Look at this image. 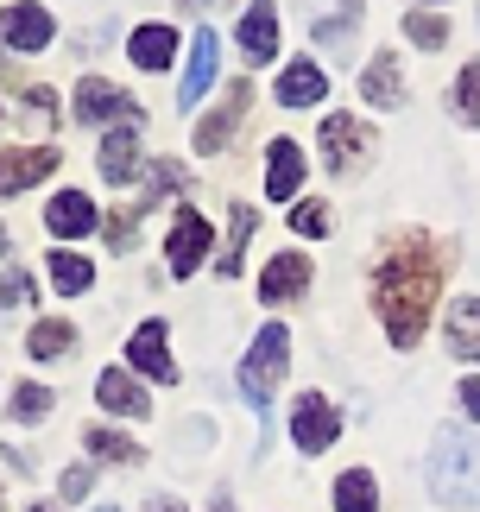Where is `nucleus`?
Masks as SVG:
<instances>
[{
	"label": "nucleus",
	"instance_id": "nucleus-1",
	"mask_svg": "<svg viewBox=\"0 0 480 512\" xmlns=\"http://www.w3.org/2000/svg\"><path fill=\"white\" fill-rule=\"evenodd\" d=\"M436 291H443V253L424 228H405L373 260V317L386 323L392 348H417L430 329Z\"/></svg>",
	"mask_w": 480,
	"mask_h": 512
},
{
	"label": "nucleus",
	"instance_id": "nucleus-2",
	"mask_svg": "<svg viewBox=\"0 0 480 512\" xmlns=\"http://www.w3.org/2000/svg\"><path fill=\"white\" fill-rule=\"evenodd\" d=\"M430 500L449 512H474L480 506V430H443L430 443Z\"/></svg>",
	"mask_w": 480,
	"mask_h": 512
},
{
	"label": "nucleus",
	"instance_id": "nucleus-3",
	"mask_svg": "<svg viewBox=\"0 0 480 512\" xmlns=\"http://www.w3.org/2000/svg\"><path fill=\"white\" fill-rule=\"evenodd\" d=\"M285 367H291V329H285V323H266V329L253 336L247 361H240V392H247L253 411H266V405L278 399V380H285Z\"/></svg>",
	"mask_w": 480,
	"mask_h": 512
},
{
	"label": "nucleus",
	"instance_id": "nucleus-4",
	"mask_svg": "<svg viewBox=\"0 0 480 512\" xmlns=\"http://www.w3.org/2000/svg\"><path fill=\"white\" fill-rule=\"evenodd\" d=\"M316 146H323V165L335 177H354L373 165L379 152V133L360 121V114H323V127H316Z\"/></svg>",
	"mask_w": 480,
	"mask_h": 512
},
{
	"label": "nucleus",
	"instance_id": "nucleus-5",
	"mask_svg": "<svg viewBox=\"0 0 480 512\" xmlns=\"http://www.w3.org/2000/svg\"><path fill=\"white\" fill-rule=\"evenodd\" d=\"M76 121H83V127H108V121L139 127L146 114H139V102L127 89H114L108 76H83V83H76Z\"/></svg>",
	"mask_w": 480,
	"mask_h": 512
},
{
	"label": "nucleus",
	"instance_id": "nucleus-6",
	"mask_svg": "<svg viewBox=\"0 0 480 512\" xmlns=\"http://www.w3.org/2000/svg\"><path fill=\"white\" fill-rule=\"evenodd\" d=\"M335 437H342V411H335L323 392H297V405H291V443L304 449V456H323V449H335Z\"/></svg>",
	"mask_w": 480,
	"mask_h": 512
},
{
	"label": "nucleus",
	"instance_id": "nucleus-7",
	"mask_svg": "<svg viewBox=\"0 0 480 512\" xmlns=\"http://www.w3.org/2000/svg\"><path fill=\"white\" fill-rule=\"evenodd\" d=\"M209 222L196 209H177V222H171V241H165V266H171V279H190L196 266H203V253H209Z\"/></svg>",
	"mask_w": 480,
	"mask_h": 512
},
{
	"label": "nucleus",
	"instance_id": "nucleus-8",
	"mask_svg": "<svg viewBox=\"0 0 480 512\" xmlns=\"http://www.w3.org/2000/svg\"><path fill=\"white\" fill-rule=\"evenodd\" d=\"M360 95H367L373 108H405L411 102V83H405L398 51H373L367 57V70H360Z\"/></svg>",
	"mask_w": 480,
	"mask_h": 512
},
{
	"label": "nucleus",
	"instance_id": "nucleus-9",
	"mask_svg": "<svg viewBox=\"0 0 480 512\" xmlns=\"http://www.w3.org/2000/svg\"><path fill=\"white\" fill-rule=\"evenodd\" d=\"M165 336H171V323H139L127 336V367L146 373V380H177V361H171Z\"/></svg>",
	"mask_w": 480,
	"mask_h": 512
},
{
	"label": "nucleus",
	"instance_id": "nucleus-10",
	"mask_svg": "<svg viewBox=\"0 0 480 512\" xmlns=\"http://www.w3.org/2000/svg\"><path fill=\"white\" fill-rule=\"evenodd\" d=\"M310 279H316V272H310L304 253H272L266 272H259V298H266V304H291V298L310 291Z\"/></svg>",
	"mask_w": 480,
	"mask_h": 512
},
{
	"label": "nucleus",
	"instance_id": "nucleus-11",
	"mask_svg": "<svg viewBox=\"0 0 480 512\" xmlns=\"http://www.w3.org/2000/svg\"><path fill=\"white\" fill-rule=\"evenodd\" d=\"M0 45L7 51H45L51 45V13L32 7V0H13V7L0 13Z\"/></svg>",
	"mask_w": 480,
	"mask_h": 512
},
{
	"label": "nucleus",
	"instance_id": "nucleus-12",
	"mask_svg": "<svg viewBox=\"0 0 480 512\" xmlns=\"http://www.w3.org/2000/svg\"><path fill=\"white\" fill-rule=\"evenodd\" d=\"M272 95H278V108H316V102L329 95V76H323V64H316V57H291Z\"/></svg>",
	"mask_w": 480,
	"mask_h": 512
},
{
	"label": "nucleus",
	"instance_id": "nucleus-13",
	"mask_svg": "<svg viewBox=\"0 0 480 512\" xmlns=\"http://www.w3.org/2000/svg\"><path fill=\"white\" fill-rule=\"evenodd\" d=\"M304 146H297V140H272L266 146V196H272V203H291V196L297 190H304Z\"/></svg>",
	"mask_w": 480,
	"mask_h": 512
},
{
	"label": "nucleus",
	"instance_id": "nucleus-14",
	"mask_svg": "<svg viewBox=\"0 0 480 512\" xmlns=\"http://www.w3.org/2000/svg\"><path fill=\"white\" fill-rule=\"evenodd\" d=\"M102 222V215H95V203L83 190H57L51 203H45V228L57 234V241H83V234Z\"/></svg>",
	"mask_w": 480,
	"mask_h": 512
},
{
	"label": "nucleus",
	"instance_id": "nucleus-15",
	"mask_svg": "<svg viewBox=\"0 0 480 512\" xmlns=\"http://www.w3.org/2000/svg\"><path fill=\"white\" fill-rule=\"evenodd\" d=\"M240 51H247V64H272L278 57V7L272 0H253L240 13Z\"/></svg>",
	"mask_w": 480,
	"mask_h": 512
},
{
	"label": "nucleus",
	"instance_id": "nucleus-16",
	"mask_svg": "<svg viewBox=\"0 0 480 512\" xmlns=\"http://www.w3.org/2000/svg\"><path fill=\"white\" fill-rule=\"evenodd\" d=\"M57 171V152L51 146H19V152H0V196H19L26 184Z\"/></svg>",
	"mask_w": 480,
	"mask_h": 512
},
{
	"label": "nucleus",
	"instance_id": "nucleus-17",
	"mask_svg": "<svg viewBox=\"0 0 480 512\" xmlns=\"http://www.w3.org/2000/svg\"><path fill=\"white\" fill-rule=\"evenodd\" d=\"M215 64H222V45H215V32H196L190 45V70H184V89H177V108H196L215 83Z\"/></svg>",
	"mask_w": 480,
	"mask_h": 512
},
{
	"label": "nucleus",
	"instance_id": "nucleus-18",
	"mask_svg": "<svg viewBox=\"0 0 480 512\" xmlns=\"http://www.w3.org/2000/svg\"><path fill=\"white\" fill-rule=\"evenodd\" d=\"M247 102H253V89H247V83H234V89H228V102L215 108L203 127H196V152H222V146L234 140V127H240V114H247Z\"/></svg>",
	"mask_w": 480,
	"mask_h": 512
},
{
	"label": "nucleus",
	"instance_id": "nucleus-19",
	"mask_svg": "<svg viewBox=\"0 0 480 512\" xmlns=\"http://www.w3.org/2000/svg\"><path fill=\"white\" fill-rule=\"evenodd\" d=\"M443 342L455 361H480V298H455L443 317Z\"/></svg>",
	"mask_w": 480,
	"mask_h": 512
},
{
	"label": "nucleus",
	"instance_id": "nucleus-20",
	"mask_svg": "<svg viewBox=\"0 0 480 512\" xmlns=\"http://www.w3.org/2000/svg\"><path fill=\"white\" fill-rule=\"evenodd\" d=\"M95 399H102L108 411H120V418H146V411H152L146 386H139V380H133L127 367H108L102 380H95Z\"/></svg>",
	"mask_w": 480,
	"mask_h": 512
},
{
	"label": "nucleus",
	"instance_id": "nucleus-21",
	"mask_svg": "<svg viewBox=\"0 0 480 512\" xmlns=\"http://www.w3.org/2000/svg\"><path fill=\"white\" fill-rule=\"evenodd\" d=\"M133 165H139V127H114L108 140H102V177L120 190L133 177Z\"/></svg>",
	"mask_w": 480,
	"mask_h": 512
},
{
	"label": "nucleus",
	"instance_id": "nucleus-22",
	"mask_svg": "<svg viewBox=\"0 0 480 512\" xmlns=\"http://www.w3.org/2000/svg\"><path fill=\"white\" fill-rule=\"evenodd\" d=\"M127 51H133L139 70H165L171 57H177V26H139Z\"/></svg>",
	"mask_w": 480,
	"mask_h": 512
},
{
	"label": "nucleus",
	"instance_id": "nucleus-23",
	"mask_svg": "<svg viewBox=\"0 0 480 512\" xmlns=\"http://www.w3.org/2000/svg\"><path fill=\"white\" fill-rule=\"evenodd\" d=\"M335 512H379V481L367 475V468L335 475Z\"/></svg>",
	"mask_w": 480,
	"mask_h": 512
},
{
	"label": "nucleus",
	"instance_id": "nucleus-24",
	"mask_svg": "<svg viewBox=\"0 0 480 512\" xmlns=\"http://www.w3.org/2000/svg\"><path fill=\"white\" fill-rule=\"evenodd\" d=\"M253 203H234V215H228V253L222 260H215V272H222V279H240V253H247V241H253Z\"/></svg>",
	"mask_w": 480,
	"mask_h": 512
},
{
	"label": "nucleus",
	"instance_id": "nucleus-25",
	"mask_svg": "<svg viewBox=\"0 0 480 512\" xmlns=\"http://www.w3.org/2000/svg\"><path fill=\"white\" fill-rule=\"evenodd\" d=\"M360 13H367V0H342L329 19H316V45L323 51H348V38H354V26H360Z\"/></svg>",
	"mask_w": 480,
	"mask_h": 512
},
{
	"label": "nucleus",
	"instance_id": "nucleus-26",
	"mask_svg": "<svg viewBox=\"0 0 480 512\" xmlns=\"http://www.w3.org/2000/svg\"><path fill=\"white\" fill-rule=\"evenodd\" d=\"M449 108H455V121H462V127H480V57H474V64H462V70H455Z\"/></svg>",
	"mask_w": 480,
	"mask_h": 512
},
{
	"label": "nucleus",
	"instance_id": "nucleus-27",
	"mask_svg": "<svg viewBox=\"0 0 480 512\" xmlns=\"http://www.w3.org/2000/svg\"><path fill=\"white\" fill-rule=\"evenodd\" d=\"M83 449H89V456H102V462H146V449H139L133 437H120V430H102V424H95V430H83Z\"/></svg>",
	"mask_w": 480,
	"mask_h": 512
},
{
	"label": "nucleus",
	"instance_id": "nucleus-28",
	"mask_svg": "<svg viewBox=\"0 0 480 512\" xmlns=\"http://www.w3.org/2000/svg\"><path fill=\"white\" fill-rule=\"evenodd\" d=\"M45 272H51V285L64 291V298H76V291H89V279H95V266L83 260V253H51V260H45Z\"/></svg>",
	"mask_w": 480,
	"mask_h": 512
},
{
	"label": "nucleus",
	"instance_id": "nucleus-29",
	"mask_svg": "<svg viewBox=\"0 0 480 512\" xmlns=\"http://www.w3.org/2000/svg\"><path fill=\"white\" fill-rule=\"evenodd\" d=\"M70 342H76V329H70L64 317H45V323H38L32 336H26V354H32V361H57V354H64Z\"/></svg>",
	"mask_w": 480,
	"mask_h": 512
},
{
	"label": "nucleus",
	"instance_id": "nucleus-30",
	"mask_svg": "<svg viewBox=\"0 0 480 512\" xmlns=\"http://www.w3.org/2000/svg\"><path fill=\"white\" fill-rule=\"evenodd\" d=\"M405 38H411L417 51H443L449 45V19L430 13V7H417V13H405Z\"/></svg>",
	"mask_w": 480,
	"mask_h": 512
},
{
	"label": "nucleus",
	"instance_id": "nucleus-31",
	"mask_svg": "<svg viewBox=\"0 0 480 512\" xmlns=\"http://www.w3.org/2000/svg\"><path fill=\"white\" fill-rule=\"evenodd\" d=\"M329 222H335V209H329V203H316V196H310V203H297V209H291V228L304 234V241H323V234H335Z\"/></svg>",
	"mask_w": 480,
	"mask_h": 512
},
{
	"label": "nucleus",
	"instance_id": "nucleus-32",
	"mask_svg": "<svg viewBox=\"0 0 480 512\" xmlns=\"http://www.w3.org/2000/svg\"><path fill=\"white\" fill-rule=\"evenodd\" d=\"M45 411H51V392H45V386H19V392H13V418H19V424H38Z\"/></svg>",
	"mask_w": 480,
	"mask_h": 512
},
{
	"label": "nucleus",
	"instance_id": "nucleus-33",
	"mask_svg": "<svg viewBox=\"0 0 480 512\" xmlns=\"http://www.w3.org/2000/svg\"><path fill=\"white\" fill-rule=\"evenodd\" d=\"M32 291V272H0V304H19Z\"/></svg>",
	"mask_w": 480,
	"mask_h": 512
},
{
	"label": "nucleus",
	"instance_id": "nucleus-34",
	"mask_svg": "<svg viewBox=\"0 0 480 512\" xmlns=\"http://www.w3.org/2000/svg\"><path fill=\"white\" fill-rule=\"evenodd\" d=\"M89 487H95V468H83V462H76L70 475H64V500H83Z\"/></svg>",
	"mask_w": 480,
	"mask_h": 512
},
{
	"label": "nucleus",
	"instance_id": "nucleus-35",
	"mask_svg": "<svg viewBox=\"0 0 480 512\" xmlns=\"http://www.w3.org/2000/svg\"><path fill=\"white\" fill-rule=\"evenodd\" d=\"M133 222H139L133 209H120V215H108V241H114V247H127V241H133Z\"/></svg>",
	"mask_w": 480,
	"mask_h": 512
},
{
	"label": "nucleus",
	"instance_id": "nucleus-36",
	"mask_svg": "<svg viewBox=\"0 0 480 512\" xmlns=\"http://www.w3.org/2000/svg\"><path fill=\"white\" fill-rule=\"evenodd\" d=\"M455 399H462V411L480 424V380H462V386H455Z\"/></svg>",
	"mask_w": 480,
	"mask_h": 512
},
{
	"label": "nucleus",
	"instance_id": "nucleus-37",
	"mask_svg": "<svg viewBox=\"0 0 480 512\" xmlns=\"http://www.w3.org/2000/svg\"><path fill=\"white\" fill-rule=\"evenodd\" d=\"M146 512H184V500H171V494H158V500H152Z\"/></svg>",
	"mask_w": 480,
	"mask_h": 512
},
{
	"label": "nucleus",
	"instance_id": "nucleus-38",
	"mask_svg": "<svg viewBox=\"0 0 480 512\" xmlns=\"http://www.w3.org/2000/svg\"><path fill=\"white\" fill-rule=\"evenodd\" d=\"M209 512H234V500H228V494H215V506H209Z\"/></svg>",
	"mask_w": 480,
	"mask_h": 512
},
{
	"label": "nucleus",
	"instance_id": "nucleus-39",
	"mask_svg": "<svg viewBox=\"0 0 480 512\" xmlns=\"http://www.w3.org/2000/svg\"><path fill=\"white\" fill-rule=\"evenodd\" d=\"M184 7H209V0H184Z\"/></svg>",
	"mask_w": 480,
	"mask_h": 512
},
{
	"label": "nucleus",
	"instance_id": "nucleus-40",
	"mask_svg": "<svg viewBox=\"0 0 480 512\" xmlns=\"http://www.w3.org/2000/svg\"><path fill=\"white\" fill-rule=\"evenodd\" d=\"M0 253H7V234H0Z\"/></svg>",
	"mask_w": 480,
	"mask_h": 512
},
{
	"label": "nucleus",
	"instance_id": "nucleus-41",
	"mask_svg": "<svg viewBox=\"0 0 480 512\" xmlns=\"http://www.w3.org/2000/svg\"><path fill=\"white\" fill-rule=\"evenodd\" d=\"M32 512H51V506H32Z\"/></svg>",
	"mask_w": 480,
	"mask_h": 512
},
{
	"label": "nucleus",
	"instance_id": "nucleus-42",
	"mask_svg": "<svg viewBox=\"0 0 480 512\" xmlns=\"http://www.w3.org/2000/svg\"><path fill=\"white\" fill-rule=\"evenodd\" d=\"M102 512H114V506H102Z\"/></svg>",
	"mask_w": 480,
	"mask_h": 512
},
{
	"label": "nucleus",
	"instance_id": "nucleus-43",
	"mask_svg": "<svg viewBox=\"0 0 480 512\" xmlns=\"http://www.w3.org/2000/svg\"><path fill=\"white\" fill-rule=\"evenodd\" d=\"M436 7H443V0H436Z\"/></svg>",
	"mask_w": 480,
	"mask_h": 512
}]
</instances>
